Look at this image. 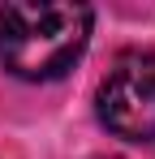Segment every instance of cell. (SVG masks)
<instances>
[{
	"instance_id": "7a4b0ae2",
	"label": "cell",
	"mask_w": 155,
	"mask_h": 159,
	"mask_svg": "<svg viewBox=\"0 0 155 159\" xmlns=\"http://www.w3.org/2000/svg\"><path fill=\"white\" fill-rule=\"evenodd\" d=\"M99 120L125 142L155 138V52H125L99 82Z\"/></svg>"
},
{
	"instance_id": "6da1fadb",
	"label": "cell",
	"mask_w": 155,
	"mask_h": 159,
	"mask_svg": "<svg viewBox=\"0 0 155 159\" xmlns=\"http://www.w3.org/2000/svg\"><path fill=\"white\" fill-rule=\"evenodd\" d=\"M91 39V9L69 0H17L0 9V65L22 82L65 78Z\"/></svg>"
}]
</instances>
